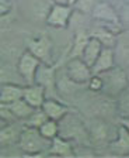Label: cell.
<instances>
[{
	"instance_id": "1",
	"label": "cell",
	"mask_w": 129,
	"mask_h": 158,
	"mask_svg": "<svg viewBox=\"0 0 129 158\" xmlns=\"http://www.w3.org/2000/svg\"><path fill=\"white\" fill-rule=\"evenodd\" d=\"M17 144L25 155H41L45 151L48 152L51 140L44 137L38 128L28 127V126L23 124Z\"/></svg>"
},
{
	"instance_id": "2",
	"label": "cell",
	"mask_w": 129,
	"mask_h": 158,
	"mask_svg": "<svg viewBox=\"0 0 129 158\" xmlns=\"http://www.w3.org/2000/svg\"><path fill=\"white\" fill-rule=\"evenodd\" d=\"M100 78L103 79V90L104 95L109 98H116L121 92H123L129 86V81L126 76L125 69L122 66H112L105 72L98 73Z\"/></svg>"
},
{
	"instance_id": "3",
	"label": "cell",
	"mask_w": 129,
	"mask_h": 158,
	"mask_svg": "<svg viewBox=\"0 0 129 158\" xmlns=\"http://www.w3.org/2000/svg\"><path fill=\"white\" fill-rule=\"evenodd\" d=\"M59 135L67 138L70 141L80 143V144L90 141L89 130L83 126V123L76 116L70 114V112L62 120H59Z\"/></svg>"
},
{
	"instance_id": "4",
	"label": "cell",
	"mask_w": 129,
	"mask_h": 158,
	"mask_svg": "<svg viewBox=\"0 0 129 158\" xmlns=\"http://www.w3.org/2000/svg\"><path fill=\"white\" fill-rule=\"evenodd\" d=\"M65 73L72 82L77 83V85H84L93 76L91 66L87 65L82 59V56L69 58V61L66 62V66H65Z\"/></svg>"
},
{
	"instance_id": "5",
	"label": "cell",
	"mask_w": 129,
	"mask_h": 158,
	"mask_svg": "<svg viewBox=\"0 0 129 158\" xmlns=\"http://www.w3.org/2000/svg\"><path fill=\"white\" fill-rule=\"evenodd\" d=\"M41 61L36 58L35 55L27 49L18 56V61H17V71L20 73L21 79H23L24 85H31V83H35V75L36 71L41 65Z\"/></svg>"
},
{
	"instance_id": "6",
	"label": "cell",
	"mask_w": 129,
	"mask_h": 158,
	"mask_svg": "<svg viewBox=\"0 0 129 158\" xmlns=\"http://www.w3.org/2000/svg\"><path fill=\"white\" fill-rule=\"evenodd\" d=\"M73 11H74L73 7L69 4L52 3V6L48 10L45 21H47L48 26L53 27V28H65L70 23Z\"/></svg>"
},
{
	"instance_id": "7",
	"label": "cell",
	"mask_w": 129,
	"mask_h": 158,
	"mask_svg": "<svg viewBox=\"0 0 129 158\" xmlns=\"http://www.w3.org/2000/svg\"><path fill=\"white\" fill-rule=\"evenodd\" d=\"M28 51L35 55L42 64L52 65V43L45 35L34 37L28 41Z\"/></svg>"
},
{
	"instance_id": "8",
	"label": "cell",
	"mask_w": 129,
	"mask_h": 158,
	"mask_svg": "<svg viewBox=\"0 0 129 158\" xmlns=\"http://www.w3.org/2000/svg\"><path fill=\"white\" fill-rule=\"evenodd\" d=\"M109 135H111V128L103 118L97 117L96 120H93L91 127L89 128V138L91 144L94 145L109 144V141L112 140Z\"/></svg>"
},
{
	"instance_id": "9",
	"label": "cell",
	"mask_w": 129,
	"mask_h": 158,
	"mask_svg": "<svg viewBox=\"0 0 129 158\" xmlns=\"http://www.w3.org/2000/svg\"><path fill=\"white\" fill-rule=\"evenodd\" d=\"M114 54H115V64L122 68H129V30L116 34Z\"/></svg>"
},
{
	"instance_id": "10",
	"label": "cell",
	"mask_w": 129,
	"mask_h": 158,
	"mask_svg": "<svg viewBox=\"0 0 129 158\" xmlns=\"http://www.w3.org/2000/svg\"><path fill=\"white\" fill-rule=\"evenodd\" d=\"M91 16L94 20H97L98 23L103 24H114V26H119V17L118 13L115 11L111 4L105 3V2H97L94 6Z\"/></svg>"
},
{
	"instance_id": "11",
	"label": "cell",
	"mask_w": 129,
	"mask_h": 158,
	"mask_svg": "<svg viewBox=\"0 0 129 158\" xmlns=\"http://www.w3.org/2000/svg\"><path fill=\"white\" fill-rule=\"evenodd\" d=\"M108 147L116 155H122V157L129 155V131L122 124L116 128L115 137L109 141Z\"/></svg>"
},
{
	"instance_id": "12",
	"label": "cell",
	"mask_w": 129,
	"mask_h": 158,
	"mask_svg": "<svg viewBox=\"0 0 129 158\" xmlns=\"http://www.w3.org/2000/svg\"><path fill=\"white\" fill-rule=\"evenodd\" d=\"M115 54H114V48L111 47H103L101 52H100L98 58L96 59V62L91 66L93 75H98L101 72H105L112 66H115Z\"/></svg>"
},
{
	"instance_id": "13",
	"label": "cell",
	"mask_w": 129,
	"mask_h": 158,
	"mask_svg": "<svg viewBox=\"0 0 129 158\" xmlns=\"http://www.w3.org/2000/svg\"><path fill=\"white\" fill-rule=\"evenodd\" d=\"M48 154L56 155V157H73V155H76V151H74V147H73L70 140L56 135L55 138L51 140Z\"/></svg>"
},
{
	"instance_id": "14",
	"label": "cell",
	"mask_w": 129,
	"mask_h": 158,
	"mask_svg": "<svg viewBox=\"0 0 129 158\" xmlns=\"http://www.w3.org/2000/svg\"><path fill=\"white\" fill-rule=\"evenodd\" d=\"M23 99H25L34 109L42 107V103L45 102V89L38 83H31V85H24Z\"/></svg>"
},
{
	"instance_id": "15",
	"label": "cell",
	"mask_w": 129,
	"mask_h": 158,
	"mask_svg": "<svg viewBox=\"0 0 129 158\" xmlns=\"http://www.w3.org/2000/svg\"><path fill=\"white\" fill-rule=\"evenodd\" d=\"M55 79H56V75H55L53 66L49 64H41L35 75V83L41 85L47 92L48 89L55 88V82H56Z\"/></svg>"
},
{
	"instance_id": "16",
	"label": "cell",
	"mask_w": 129,
	"mask_h": 158,
	"mask_svg": "<svg viewBox=\"0 0 129 158\" xmlns=\"http://www.w3.org/2000/svg\"><path fill=\"white\" fill-rule=\"evenodd\" d=\"M42 110L48 116V118H52L56 122L62 120L69 113V107L56 99H45V102L42 103Z\"/></svg>"
},
{
	"instance_id": "17",
	"label": "cell",
	"mask_w": 129,
	"mask_h": 158,
	"mask_svg": "<svg viewBox=\"0 0 129 158\" xmlns=\"http://www.w3.org/2000/svg\"><path fill=\"white\" fill-rule=\"evenodd\" d=\"M24 85L21 83H4L0 85V103H10L16 102L23 98Z\"/></svg>"
},
{
	"instance_id": "18",
	"label": "cell",
	"mask_w": 129,
	"mask_h": 158,
	"mask_svg": "<svg viewBox=\"0 0 129 158\" xmlns=\"http://www.w3.org/2000/svg\"><path fill=\"white\" fill-rule=\"evenodd\" d=\"M103 47L104 45L100 43L96 37L90 35L89 41H87V44L84 45V49H83V52H82V59L89 66H93V64L96 62V59L98 58V55H100V52H101Z\"/></svg>"
},
{
	"instance_id": "19",
	"label": "cell",
	"mask_w": 129,
	"mask_h": 158,
	"mask_svg": "<svg viewBox=\"0 0 129 158\" xmlns=\"http://www.w3.org/2000/svg\"><path fill=\"white\" fill-rule=\"evenodd\" d=\"M23 81L17 71V65L14 66L11 62L0 59V85L4 83H20Z\"/></svg>"
},
{
	"instance_id": "20",
	"label": "cell",
	"mask_w": 129,
	"mask_h": 158,
	"mask_svg": "<svg viewBox=\"0 0 129 158\" xmlns=\"http://www.w3.org/2000/svg\"><path fill=\"white\" fill-rule=\"evenodd\" d=\"M17 123L18 122L9 123L3 128H0V145H11L18 141V137H20V131H21V128H23V126L18 128Z\"/></svg>"
},
{
	"instance_id": "21",
	"label": "cell",
	"mask_w": 129,
	"mask_h": 158,
	"mask_svg": "<svg viewBox=\"0 0 129 158\" xmlns=\"http://www.w3.org/2000/svg\"><path fill=\"white\" fill-rule=\"evenodd\" d=\"M91 37H96L100 43L103 44L104 47H111L114 48L116 41V34L114 33L112 30H109L108 26H100L97 28H94L91 33H90Z\"/></svg>"
},
{
	"instance_id": "22",
	"label": "cell",
	"mask_w": 129,
	"mask_h": 158,
	"mask_svg": "<svg viewBox=\"0 0 129 158\" xmlns=\"http://www.w3.org/2000/svg\"><path fill=\"white\" fill-rule=\"evenodd\" d=\"M9 106H10L11 112H13V114L16 116V118L18 122H24V120L30 117L31 113L34 112V107L23 98L16 100V102H13V103H10Z\"/></svg>"
},
{
	"instance_id": "23",
	"label": "cell",
	"mask_w": 129,
	"mask_h": 158,
	"mask_svg": "<svg viewBox=\"0 0 129 158\" xmlns=\"http://www.w3.org/2000/svg\"><path fill=\"white\" fill-rule=\"evenodd\" d=\"M116 113L121 118L129 117V86L116 96Z\"/></svg>"
},
{
	"instance_id": "24",
	"label": "cell",
	"mask_w": 129,
	"mask_h": 158,
	"mask_svg": "<svg viewBox=\"0 0 129 158\" xmlns=\"http://www.w3.org/2000/svg\"><path fill=\"white\" fill-rule=\"evenodd\" d=\"M48 120V116L45 114V112L42 110V107L34 109V112L31 113V116L28 118L24 120V126L28 127H34V128H40L42 126V123H45Z\"/></svg>"
},
{
	"instance_id": "25",
	"label": "cell",
	"mask_w": 129,
	"mask_h": 158,
	"mask_svg": "<svg viewBox=\"0 0 129 158\" xmlns=\"http://www.w3.org/2000/svg\"><path fill=\"white\" fill-rule=\"evenodd\" d=\"M40 133L48 140H52L56 135H59V122L56 120H52V118H48L45 123H42L40 128Z\"/></svg>"
},
{
	"instance_id": "26",
	"label": "cell",
	"mask_w": 129,
	"mask_h": 158,
	"mask_svg": "<svg viewBox=\"0 0 129 158\" xmlns=\"http://www.w3.org/2000/svg\"><path fill=\"white\" fill-rule=\"evenodd\" d=\"M90 38V34H86L84 31H80L76 34V38H74V43H73L72 51H70V56L69 58H74V56H82V52L84 49V45L87 44Z\"/></svg>"
},
{
	"instance_id": "27",
	"label": "cell",
	"mask_w": 129,
	"mask_h": 158,
	"mask_svg": "<svg viewBox=\"0 0 129 158\" xmlns=\"http://www.w3.org/2000/svg\"><path fill=\"white\" fill-rule=\"evenodd\" d=\"M98 0H77L76 3L73 4V10L80 14H91Z\"/></svg>"
},
{
	"instance_id": "28",
	"label": "cell",
	"mask_w": 129,
	"mask_h": 158,
	"mask_svg": "<svg viewBox=\"0 0 129 158\" xmlns=\"http://www.w3.org/2000/svg\"><path fill=\"white\" fill-rule=\"evenodd\" d=\"M0 118H3L6 123L18 122L16 118V116L13 114V112H11L10 106L7 105V103H0Z\"/></svg>"
},
{
	"instance_id": "29",
	"label": "cell",
	"mask_w": 129,
	"mask_h": 158,
	"mask_svg": "<svg viewBox=\"0 0 129 158\" xmlns=\"http://www.w3.org/2000/svg\"><path fill=\"white\" fill-rule=\"evenodd\" d=\"M87 86H89V90H91V92H101L103 90V79L100 78V75H93L87 82Z\"/></svg>"
},
{
	"instance_id": "30",
	"label": "cell",
	"mask_w": 129,
	"mask_h": 158,
	"mask_svg": "<svg viewBox=\"0 0 129 158\" xmlns=\"http://www.w3.org/2000/svg\"><path fill=\"white\" fill-rule=\"evenodd\" d=\"M11 10V2L10 0H0V17L6 16Z\"/></svg>"
},
{
	"instance_id": "31",
	"label": "cell",
	"mask_w": 129,
	"mask_h": 158,
	"mask_svg": "<svg viewBox=\"0 0 129 158\" xmlns=\"http://www.w3.org/2000/svg\"><path fill=\"white\" fill-rule=\"evenodd\" d=\"M121 124L123 126V127L126 128L129 131V117H125V118H121Z\"/></svg>"
},
{
	"instance_id": "32",
	"label": "cell",
	"mask_w": 129,
	"mask_h": 158,
	"mask_svg": "<svg viewBox=\"0 0 129 158\" xmlns=\"http://www.w3.org/2000/svg\"><path fill=\"white\" fill-rule=\"evenodd\" d=\"M53 3H62V4H67V0H53Z\"/></svg>"
},
{
	"instance_id": "33",
	"label": "cell",
	"mask_w": 129,
	"mask_h": 158,
	"mask_svg": "<svg viewBox=\"0 0 129 158\" xmlns=\"http://www.w3.org/2000/svg\"><path fill=\"white\" fill-rule=\"evenodd\" d=\"M6 124H9V123H6V122L3 120V118H0V128H3Z\"/></svg>"
},
{
	"instance_id": "34",
	"label": "cell",
	"mask_w": 129,
	"mask_h": 158,
	"mask_svg": "<svg viewBox=\"0 0 129 158\" xmlns=\"http://www.w3.org/2000/svg\"><path fill=\"white\" fill-rule=\"evenodd\" d=\"M76 2H77V0H67V4H69V6H72V7H73V4L76 3Z\"/></svg>"
}]
</instances>
